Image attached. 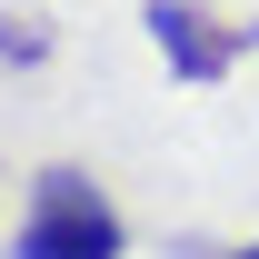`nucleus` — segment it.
<instances>
[{
  "label": "nucleus",
  "instance_id": "obj_1",
  "mask_svg": "<svg viewBox=\"0 0 259 259\" xmlns=\"http://www.w3.org/2000/svg\"><path fill=\"white\" fill-rule=\"evenodd\" d=\"M120 249H130V229L100 199V180H80V169H40L30 180V209L10 229V259H120Z\"/></svg>",
  "mask_w": 259,
  "mask_h": 259
},
{
  "label": "nucleus",
  "instance_id": "obj_2",
  "mask_svg": "<svg viewBox=\"0 0 259 259\" xmlns=\"http://www.w3.org/2000/svg\"><path fill=\"white\" fill-rule=\"evenodd\" d=\"M150 40H160V60L180 80H229V70L249 60V20H209L199 0H150Z\"/></svg>",
  "mask_w": 259,
  "mask_h": 259
},
{
  "label": "nucleus",
  "instance_id": "obj_3",
  "mask_svg": "<svg viewBox=\"0 0 259 259\" xmlns=\"http://www.w3.org/2000/svg\"><path fill=\"white\" fill-rule=\"evenodd\" d=\"M239 259H259V249H239Z\"/></svg>",
  "mask_w": 259,
  "mask_h": 259
}]
</instances>
